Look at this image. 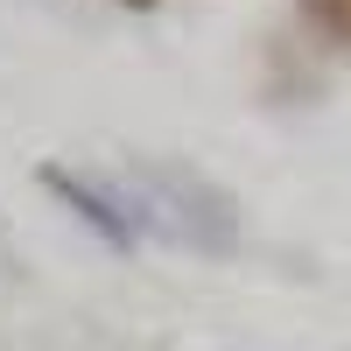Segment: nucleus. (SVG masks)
<instances>
[{"label":"nucleus","mask_w":351,"mask_h":351,"mask_svg":"<svg viewBox=\"0 0 351 351\" xmlns=\"http://www.w3.org/2000/svg\"><path fill=\"white\" fill-rule=\"evenodd\" d=\"M92 183L112 197V211L127 218L134 246L141 239H162V246H183V253H232L239 246V211L232 197L197 176L190 162H127V169H106Z\"/></svg>","instance_id":"obj_1"},{"label":"nucleus","mask_w":351,"mask_h":351,"mask_svg":"<svg viewBox=\"0 0 351 351\" xmlns=\"http://www.w3.org/2000/svg\"><path fill=\"white\" fill-rule=\"evenodd\" d=\"M43 190H49V197H64L71 211H77V218H84V225H92L99 239L112 246V253H134V232H127V218L112 211V197L92 183V176H71V169H56V162H49V169H43Z\"/></svg>","instance_id":"obj_2"},{"label":"nucleus","mask_w":351,"mask_h":351,"mask_svg":"<svg viewBox=\"0 0 351 351\" xmlns=\"http://www.w3.org/2000/svg\"><path fill=\"white\" fill-rule=\"evenodd\" d=\"M302 21H309L324 43L351 49V0H302Z\"/></svg>","instance_id":"obj_3"},{"label":"nucleus","mask_w":351,"mask_h":351,"mask_svg":"<svg viewBox=\"0 0 351 351\" xmlns=\"http://www.w3.org/2000/svg\"><path fill=\"white\" fill-rule=\"evenodd\" d=\"M127 8H155V0H127Z\"/></svg>","instance_id":"obj_4"}]
</instances>
